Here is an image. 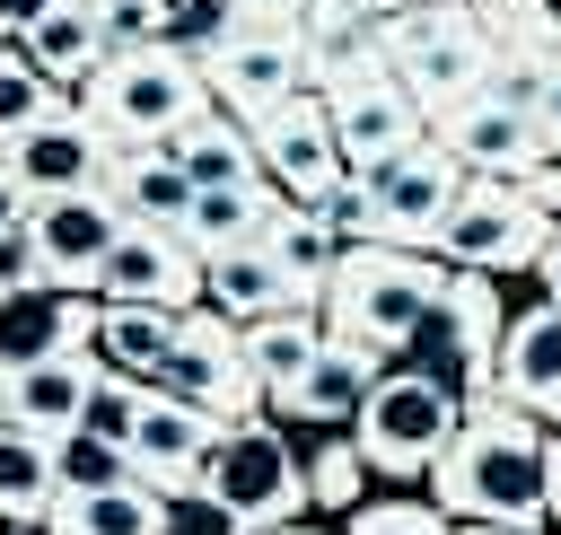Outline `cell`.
<instances>
[{"instance_id":"obj_1","label":"cell","mask_w":561,"mask_h":535,"mask_svg":"<svg viewBox=\"0 0 561 535\" xmlns=\"http://www.w3.org/2000/svg\"><path fill=\"white\" fill-rule=\"evenodd\" d=\"M543 447L552 430L508 395H465L447 456L430 465V500L456 526H552L543 517Z\"/></svg>"},{"instance_id":"obj_2","label":"cell","mask_w":561,"mask_h":535,"mask_svg":"<svg viewBox=\"0 0 561 535\" xmlns=\"http://www.w3.org/2000/svg\"><path fill=\"white\" fill-rule=\"evenodd\" d=\"M438 289H447V263L421 246H342V263L324 272V333L368 342L377 360H403Z\"/></svg>"},{"instance_id":"obj_3","label":"cell","mask_w":561,"mask_h":535,"mask_svg":"<svg viewBox=\"0 0 561 535\" xmlns=\"http://www.w3.org/2000/svg\"><path fill=\"white\" fill-rule=\"evenodd\" d=\"M193 500H210L228 535H272V526L316 517V509H307V456L289 447V430H280L272 412L219 430V447H210Z\"/></svg>"},{"instance_id":"obj_4","label":"cell","mask_w":561,"mask_h":535,"mask_svg":"<svg viewBox=\"0 0 561 535\" xmlns=\"http://www.w3.org/2000/svg\"><path fill=\"white\" fill-rule=\"evenodd\" d=\"M79 105L96 114V132H105L114 149H149V140L184 132V123L210 105V79H202V61L175 53V44H123V53L96 61V79L79 88Z\"/></svg>"},{"instance_id":"obj_5","label":"cell","mask_w":561,"mask_h":535,"mask_svg":"<svg viewBox=\"0 0 561 535\" xmlns=\"http://www.w3.org/2000/svg\"><path fill=\"white\" fill-rule=\"evenodd\" d=\"M456 412H465V395H456L447 377L394 360V368L368 386L351 439H359V456H368L377 482H430V465H438L447 439H456Z\"/></svg>"},{"instance_id":"obj_6","label":"cell","mask_w":561,"mask_h":535,"mask_svg":"<svg viewBox=\"0 0 561 535\" xmlns=\"http://www.w3.org/2000/svg\"><path fill=\"white\" fill-rule=\"evenodd\" d=\"M386 61H394V79H403V96L438 123V114H456L465 96H482L491 88V35H482V18H473V0L465 9H403V18H386Z\"/></svg>"},{"instance_id":"obj_7","label":"cell","mask_w":561,"mask_h":535,"mask_svg":"<svg viewBox=\"0 0 561 535\" xmlns=\"http://www.w3.org/2000/svg\"><path fill=\"white\" fill-rule=\"evenodd\" d=\"M552 210L526 193V184H500V175H465L456 210L438 219L430 254L447 272H535V254L552 246Z\"/></svg>"},{"instance_id":"obj_8","label":"cell","mask_w":561,"mask_h":535,"mask_svg":"<svg viewBox=\"0 0 561 535\" xmlns=\"http://www.w3.org/2000/svg\"><path fill=\"white\" fill-rule=\"evenodd\" d=\"M359 193H368V246H421V254H430L438 219H447L456 193H465V167H456V149H447L438 132H421L412 149H394L386 167H368Z\"/></svg>"},{"instance_id":"obj_9","label":"cell","mask_w":561,"mask_h":535,"mask_svg":"<svg viewBox=\"0 0 561 535\" xmlns=\"http://www.w3.org/2000/svg\"><path fill=\"white\" fill-rule=\"evenodd\" d=\"M500 333H508V307H500V272H447L421 342L403 351L412 368L447 377L456 395H491V360H500Z\"/></svg>"},{"instance_id":"obj_10","label":"cell","mask_w":561,"mask_h":535,"mask_svg":"<svg viewBox=\"0 0 561 535\" xmlns=\"http://www.w3.org/2000/svg\"><path fill=\"white\" fill-rule=\"evenodd\" d=\"M158 386L184 395V403H202V412H219V421L272 412V403H263V377H254V360H245V325H228L219 307H184V316H175V342H167Z\"/></svg>"},{"instance_id":"obj_11","label":"cell","mask_w":561,"mask_h":535,"mask_svg":"<svg viewBox=\"0 0 561 535\" xmlns=\"http://www.w3.org/2000/svg\"><path fill=\"white\" fill-rule=\"evenodd\" d=\"M202 79H210V105H228L237 123H263L289 96H307V44H298V26H245L237 44H219L202 61Z\"/></svg>"},{"instance_id":"obj_12","label":"cell","mask_w":561,"mask_h":535,"mask_svg":"<svg viewBox=\"0 0 561 535\" xmlns=\"http://www.w3.org/2000/svg\"><path fill=\"white\" fill-rule=\"evenodd\" d=\"M254 149H263V175L280 184V202H324V193H342L351 184V158H342V132H333V114H324V96L307 88V96H289L280 114H263L254 123Z\"/></svg>"},{"instance_id":"obj_13","label":"cell","mask_w":561,"mask_h":535,"mask_svg":"<svg viewBox=\"0 0 561 535\" xmlns=\"http://www.w3.org/2000/svg\"><path fill=\"white\" fill-rule=\"evenodd\" d=\"M447 149H456V167L465 175H500V184H526L552 149H543V132H535V105L526 96H508V88H482V96H465L456 114H438L430 123Z\"/></svg>"},{"instance_id":"obj_14","label":"cell","mask_w":561,"mask_h":535,"mask_svg":"<svg viewBox=\"0 0 561 535\" xmlns=\"http://www.w3.org/2000/svg\"><path fill=\"white\" fill-rule=\"evenodd\" d=\"M219 412H202V403H184V395H167V386H140V412H131V474L140 482H158L167 500H193L202 491V465H210V447H219Z\"/></svg>"},{"instance_id":"obj_15","label":"cell","mask_w":561,"mask_h":535,"mask_svg":"<svg viewBox=\"0 0 561 535\" xmlns=\"http://www.w3.org/2000/svg\"><path fill=\"white\" fill-rule=\"evenodd\" d=\"M96 298L184 316V307H202V254H193L175 228H140V219H123L114 254L96 263Z\"/></svg>"},{"instance_id":"obj_16","label":"cell","mask_w":561,"mask_h":535,"mask_svg":"<svg viewBox=\"0 0 561 535\" xmlns=\"http://www.w3.org/2000/svg\"><path fill=\"white\" fill-rule=\"evenodd\" d=\"M96 316L105 298L88 289H53V281H9L0 289V386L53 351H96Z\"/></svg>"},{"instance_id":"obj_17","label":"cell","mask_w":561,"mask_h":535,"mask_svg":"<svg viewBox=\"0 0 561 535\" xmlns=\"http://www.w3.org/2000/svg\"><path fill=\"white\" fill-rule=\"evenodd\" d=\"M0 167L44 202V193H105V167H114V140L96 132V114L70 96L53 123H35V132H18L9 149H0Z\"/></svg>"},{"instance_id":"obj_18","label":"cell","mask_w":561,"mask_h":535,"mask_svg":"<svg viewBox=\"0 0 561 535\" xmlns=\"http://www.w3.org/2000/svg\"><path fill=\"white\" fill-rule=\"evenodd\" d=\"M316 96H324V114H333V132H342L351 175L386 167L394 149H412V140L430 132V114L403 96V79H394V70H359V79H333V88H316Z\"/></svg>"},{"instance_id":"obj_19","label":"cell","mask_w":561,"mask_h":535,"mask_svg":"<svg viewBox=\"0 0 561 535\" xmlns=\"http://www.w3.org/2000/svg\"><path fill=\"white\" fill-rule=\"evenodd\" d=\"M26 237H35L53 289H88V298H96V263L114 254L123 210H114L105 193H44V202L26 210Z\"/></svg>"},{"instance_id":"obj_20","label":"cell","mask_w":561,"mask_h":535,"mask_svg":"<svg viewBox=\"0 0 561 535\" xmlns=\"http://www.w3.org/2000/svg\"><path fill=\"white\" fill-rule=\"evenodd\" d=\"M491 395H508L517 412H535L543 430H561V307L535 298L508 316L500 360H491Z\"/></svg>"},{"instance_id":"obj_21","label":"cell","mask_w":561,"mask_h":535,"mask_svg":"<svg viewBox=\"0 0 561 535\" xmlns=\"http://www.w3.org/2000/svg\"><path fill=\"white\" fill-rule=\"evenodd\" d=\"M394 360H377L368 342H342V333H324V351H316V368L272 403L280 421H307V430H351L359 421V403H368V386L386 377Z\"/></svg>"},{"instance_id":"obj_22","label":"cell","mask_w":561,"mask_h":535,"mask_svg":"<svg viewBox=\"0 0 561 535\" xmlns=\"http://www.w3.org/2000/svg\"><path fill=\"white\" fill-rule=\"evenodd\" d=\"M96 386H105V360H96V351H53V360L18 368V377L0 386V403H9V421L44 430V439H70V430L88 421Z\"/></svg>"},{"instance_id":"obj_23","label":"cell","mask_w":561,"mask_h":535,"mask_svg":"<svg viewBox=\"0 0 561 535\" xmlns=\"http://www.w3.org/2000/svg\"><path fill=\"white\" fill-rule=\"evenodd\" d=\"M202 307H219L228 325H263V316H298V307H316V316H324V298H316L307 281H289L263 246L210 254V263H202Z\"/></svg>"},{"instance_id":"obj_24","label":"cell","mask_w":561,"mask_h":535,"mask_svg":"<svg viewBox=\"0 0 561 535\" xmlns=\"http://www.w3.org/2000/svg\"><path fill=\"white\" fill-rule=\"evenodd\" d=\"M44 535H175V500L140 474L123 482H96V491H61Z\"/></svg>"},{"instance_id":"obj_25","label":"cell","mask_w":561,"mask_h":535,"mask_svg":"<svg viewBox=\"0 0 561 535\" xmlns=\"http://www.w3.org/2000/svg\"><path fill=\"white\" fill-rule=\"evenodd\" d=\"M18 53H26L53 88H70V96H79V88L96 79V61L114 53V35H105V9H96V0H53V9L18 35Z\"/></svg>"},{"instance_id":"obj_26","label":"cell","mask_w":561,"mask_h":535,"mask_svg":"<svg viewBox=\"0 0 561 535\" xmlns=\"http://www.w3.org/2000/svg\"><path fill=\"white\" fill-rule=\"evenodd\" d=\"M167 158L193 175V193H219V184H263L254 123H237L228 105H202L184 132H167Z\"/></svg>"},{"instance_id":"obj_27","label":"cell","mask_w":561,"mask_h":535,"mask_svg":"<svg viewBox=\"0 0 561 535\" xmlns=\"http://www.w3.org/2000/svg\"><path fill=\"white\" fill-rule=\"evenodd\" d=\"M105 202H114L123 219H140V228H184V210H193V175L167 158V140H149V149H114V167H105Z\"/></svg>"},{"instance_id":"obj_28","label":"cell","mask_w":561,"mask_h":535,"mask_svg":"<svg viewBox=\"0 0 561 535\" xmlns=\"http://www.w3.org/2000/svg\"><path fill=\"white\" fill-rule=\"evenodd\" d=\"M272 210H280V184H272V175H263V184H219V193H193V210H184V228H175V237L210 263V254L254 246Z\"/></svg>"},{"instance_id":"obj_29","label":"cell","mask_w":561,"mask_h":535,"mask_svg":"<svg viewBox=\"0 0 561 535\" xmlns=\"http://www.w3.org/2000/svg\"><path fill=\"white\" fill-rule=\"evenodd\" d=\"M53 500H61L53 439L26 430V421H0V526H44Z\"/></svg>"},{"instance_id":"obj_30","label":"cell","mask_w":561,"mask_h":535,"mask_svg":"<svg viewBox=\"0 0 561 535\" xmlns=\"http://www.w3.org/2000/svg\"><path fill=\"white\" fill-rule=\"evenodd\" d=\"M473 18H482V35H491V61L500 70H543V61H561V0H473Z\"/></svg>"},{"instance_id":"obj_31","label":"cell","mask_w":561,"mask_h":535,"mask_svg":"<svg viewBox=\"0 0 561 535\" xmlns=\"http://www.w3.org/2000/svg\"><path fill=\"white\" fill-rule=\"evenodd\" d=\"M316 351H324V316H316V307L245 325V360H254V377H263V403H280V395L316 368Z\"/></svg>"},{"instance_id":"obj_32","label":"cell","mask_w":561,"mask_h":535,"mask_svg":"<svg viewBox=\"0 0 561 535\" xmlns=\"http://www.w3.org/2000/svg\"><path fill=\"white\" fill-rule=\"evenodd\" d=\"M254 246H263V254H272L289 281H307L316 298H324V272L342 263V237H333V219H324V210H307V202H280V210L263 219V237H254Z\"/></svg>"},{"instance_id":"obj_33","label":"cell","mask_w":561,"mask_h":535,"mask_svg":"<svg viewBox=\"0 0 561 535\" xmlns=\"http://www.w3.org/2000/svg\"><path fill=\"white\" fill-rule=\"evenodd\" d=\"M167 342H175V316H167V307H114V298H105V316H96V360H105L114 377L158 386Z\"/></svg>"},{"instance_id":"obj_34","label":"cell","mask_w":561,"mask_h":535,"mask_svg":"<svg viewBox=\"0 0 561 535\" xmlns=\"http://www.w3.org/2000/svg\"><path fill=\"white\" fill-rule=\"evenodd\" d=\"M368 456H359V439L351 430H316V447H307V509L316 517H351L359 500H368Z\"/></svg>"},{"instance_id":"obj_35","label":"cell","mask_w":561,"mask_h":535,"mask_svg":"<svg viewBox=\"0 0 561 535\" xmlns=\"http://www.w3.org/2000/svg\"><path fill=\"white\" fill-rule=\"evenodd\" d=\"M70 105V88H53L18 44H0V149L18 140V132H35V123H53Z\"/></svg>"},{"instance_id":"obj_36","label":"cell","mask_w":561,"mask_h":535,"mask_svg":"<svg viewBox=\"0 0 561 535\" xmlns=\"http://www.w3.org/2000/svg\"><path fill=\"white\" fill-rule=\"evenodd\" d=\"M342 535H456V517H447L430 491H368V500L342 517Z\"/></svg>"},{"instance_id":"obj_37","label":"cell","mask_w":561,"mask_h":535,"mask_svg":"<svg viewBox=\"0 0 561 535\" xmlns=\"http://www.w3.org/2000/svg\"><path fill=\"white\" fill-rule=\"evenodd\" d=\"M53 465H61V491H96V482H123V474H131V456H123L114 439H96V430L53 439Z\"/></svg>"},{"instance_id":"obj_38","label":"cell","mask_w":561,"mask_h":535,"mask_svg":"<svg viewBox=\"0 0 561 535\" xmlns=\"http://www.w3.org/2000/svg\"><path fill=\"white\" fill-rule=\"evenodd\" d=\"M526 105H535V132H543V149L561 158V61H543V70H535V96H526Z\"/></svg>"},{"instance_id":"obj_39","label":"cell","mask_w":561,"mask_h":535,"mask_svg":"<svg viewBox=\"0 0 561 535\" xmlns=\"http://www.w3.org/2000/svg\"><path fill=\"white\" fill-rule=\"evenodd\" d=\"M9 281H44V254H35L26 219H18V228H0V289H9Z\"/></svg>"},{"instance_id":"obj_40","label":"cell","mask_w":561,"mask_h":535,"mask_svg":"<svg viewBox=\"0 0 561 535\" xmlns=\"http://www.w3.org/2000/svg\"><path fill=\"white\" fill-rule=\"evenodd\" d=\"M44 9H53V0H0V44H18V35L44 18Z\"/></svg>"},{"instance_id":"obj_41","label":"cell","mask_w":561,"mask_h":535,"mask_svg":"<svg viewBox=\"0 0 561 535\" xmlns=\"http://www.w3.org/2000/svg\"><path fill=\"white\" fill-rule=\"evenodd\" d=\"M543 517H552V535H561V430H552V447H543Z\"/></svg>"},{"instance_id":"obj_42","label":"cell","mask_w":561,"mask_h":535,"mask_svg":"<svg viewBox=\"0 0 561 535\" xmlns=\"http://www.w3.org/2000/svg\"><path fill=\"white\" fill-rule=\"evenodd\" d=\"M237 9H245V26H298L307 0H237Z\"/></svg>"},{"instance_id":"obj_43","label":"cell","mask_w":561,"mask_h":535,"mask_svg":"<svg viewBox=\"0 0 561 535\" xmlns=\"http://www.w3.org/2000/svg\"><path fill=\"white\" fill-rule=\"evenodd\" d=\"M535 298H552V307H561V228H552V246L535 254Z\"/></svg>"},{"instance_id":"obj_44","label":"cell","mask_w":561,"mask_h":535,"mask_svg":"<svg viewBox=\"0 0 561 535\" xmlns=\"http://www.w3.org/2000/svg\"><path fill=\"white\" fill-rule=\"evenodd\" d=\"M526 193H535V202H543V210H552V219H561V158H543V167H535V175H526Z\"/></svg>"},{"instance_id":"obj_45","label":"cell","mask_w":561,"mask_h":535,"mask_svg":"<svg viewBox=\"0 0 561 535\" xmlns=\"http://www.w3.org/2000/svg\"><path fill=\"white\" fill-rule=\"evenodd\" d=\"M26 210H35V193H26V184H18V175H9V167H0V228H18V219H26Z\"/></svg>"},{"instance_id":"obj_46","label":"cell","mask_w":561,"mask_h":535,"mask_svg":"<svg viewBox=\"0 0 561 535\" xmlns=\"http://www.w3.org/2000/svg\"><path fill=\"white\" fill-rule=\"evenodd\" d=\"M456 535H552V526H456Z\"/></svg>"},{"instance_id":"obj_47","label":"cell","mask_w":561,"mask_h":535,"mask_svg":"<svg viewBox=\"0 0 561 535\" xmlns=\"http://www.w3.org/2000/svg\"><path fill=\"white\" fill-rule=\"evenodd\" d=\"M272 535H333L324 517H298V526H272Z\"/></svg>"},{"instance_id":"obj_48","label":"cell","mask_w":561,"mask_h":535,"mask_svg":"<svg viewBox=\"0 0 561 535\" xmlns=\"http://www.w3.org/2000/svg\"><path fill=\"white\" fill-rule=\"evenodd\" d=\"M0 535H44V526H0Z\"/></svg>"},{"instance_id":"obj_49","label":"cell","mask_w":561,"mask_h":535,"mask_svg":"<svg viewBox=\"0 0 561 535\" xmlns=\"http://www.w3.org/2000/svg\"><path fill=\"white\" fill-rule=\"evenodd\" d=\"M430 9H465V0H430Z\"/></svg>"}]
</instances>
